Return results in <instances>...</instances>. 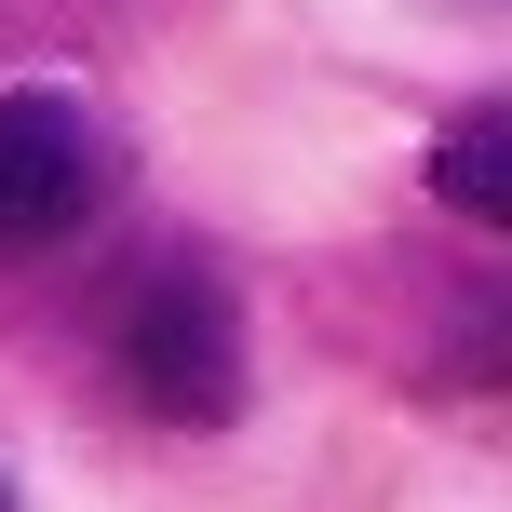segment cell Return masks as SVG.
Instances as JSON below:
<instances>
[{"mask_svg":"<svg viewBox=\"0 0 512 512\" xmlns=\"http://www.w3.org/2000/svg\"><path fill=\"white\" fill-rule=\"evenodd\" d=\"M432 203L472 216V230H499V216H512V108H499V95H472L459 122L432 135Z\"/></svg>","mask_w":512,"mask_h":512,"instance_id":"3","label":"cell"},{"mask_svg":"<svg viewBox=\"0 0 512 512\" xmlns=\"http://www.w3.org/2000/svg\"><path fill=\"white\" fill-rule=\"evenodd\" d=\"M122 391L162 418V432H230L243 418V391H256V364H243V297L216 270H149L122 297Z\"/></svg>","mask_w":512,"mask_h":512,"instance_id":"1","label":"cell"},{"mask_svg":"<svg viewBox=\"0 0 512 512\" xmlns=\"http://www.w3.org/2000/svg\"><path fill=\"white\" fill-rule=\"evenodd\" d=\"M0 512H14V486H0Z\"/></svg>","mask_w":512,"mask_h":512,"instance_id":"4","label":"cell"},{"mask_svg":"<svg viewBox=\"0 0 512 512\" xmlns=\"http://www.w3.org/2000/svg\"><path fill=\"white\" fill-rule=\"evenodd\" d=\"M108 203H122V135L54 81L0 95V256H68Z\"/></svg>","mask_w":512,"mask_h":512,"instance_id":"2","label":"cell"}]
</instances>
